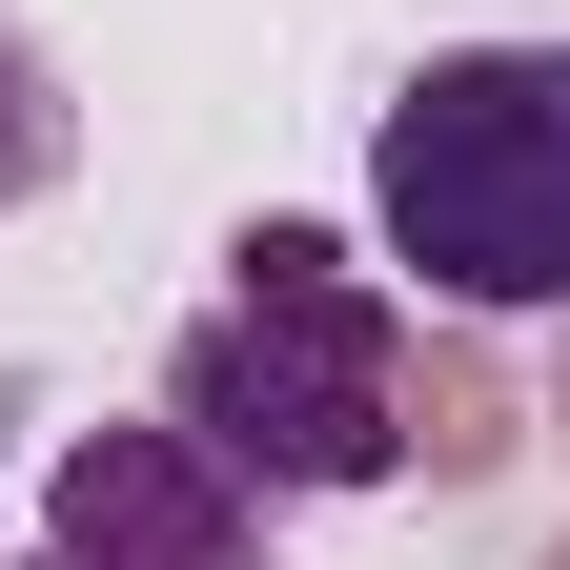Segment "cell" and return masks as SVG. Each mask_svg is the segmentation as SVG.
I'll use <instances>...</instances> for the list:
<instances>
[{
	"label": "cell",
	"instance_id": "6da1fadb",
	"mask_svg": "<svg viewBox=\"0 0 570 570\" xmlns=\"http://www.w3.org/2000/svg\"><path fill=\"white\" fill-rule=\"evenodd\" d=\"M164 428L245 489H387L407 469V306L326 225H245L225 245V306L184 326Z\"/></svg>",
	"mask_w": 570,
	"mask_h": 570
},
{
	"label": "cell",
	"instance_id": "7a4b0ae2",
	"mask_svg": "<svg viewBox=\"0 0 570 570\" xmlns=\"http://www.w3.org/2000/svg\"><path fill=\"white\" fill-rule=\"evenodd\" d=\"M367 225L428 306H570V41H449L367 122Z\"/></svg>",
	"mask_w": 570,
	"mask_h": 570
},
{
	"label": "cell",
	"instance_id": "3957f363",
	"mask_svg": "<svg viewBox=\"0 0 570 570\" xmlns=\"http://www.w3.org/2000/svg\"><path fill=\"white\" fill-rule=\"evenodd\" d=\"M41 550H82V570H265V489L204 469L184 428H82L41 469Z\"/></svg>",
	"mask_w": 570,
	"mask_h": 570
},
{
	"label": "cell",
	"instance_id": "277c9868",
	"mask_svg": "<svg viewBox=\"0 0 570 570\" xmlns=\"http://www.w3.org/2000/svg\"><path fill=\"white\" fill-rule=\"evenodd\" d=\"M510 449H530V407H510V367L428 326V346H407V469H428V489H489Z\"/></svg>",
	"mask_w": 570,
	"mask_h": 570
},
{
	"label": "cell",
	"instance_id": "5b68a950",
	"mask_svg": "<svg viewBox=\"0 0 570 570\" xmlns=\"http://www.w3.org/2000/svg\"><path fill=\"white\" fill-rule=\"evenodd\" d=\"M41 184H61V61H41V41H0V225H21Z\"/></svg>",
	"mask_w": 570,
	"mask_h": 570
},
{
	"label": "cell",
	"instance_id": "8992f818",
	"mask_svg": "<svg viewBox=\"0 0 570 570\" xmlns=\"http://www.w3.org/2000/svg\"><path fill=\"white\" fill-rule=\"evenodd\" d=\"M530 428H550V449H570V346H550V407H530Z\"/></svg>",
	"mask_w": 570,
	"mask_h": 570
},
{
	"label": "cell",
	"instance_id": "52a82bcc",
	"mask_svg": "<svg viewBox=\"0 0 570 570\" xmlns=\"http://www.w3.org/2000/svg\"><path fill=\"white\" fill-rule=\"evenodd\" d=\"M21 570H82V550H21Z\"/></svg>",
	"mask_w": 570,
	"mask_h": 570
},
{
	"label": "cell",
	"instance_id": "ba28073f",
	"mask_svg": "<svg viewBox=\"0 0 570 570\" xmlns=\"http://www.w3.org/2000/svg\"><path fill=\"white\" fill-rule=\"evenodd\" d=\"M530 570H570V530H550V550H530Z\"/></svg>",
	"mask_w": 570,
	"mask_h": 570
}]
</instances>
